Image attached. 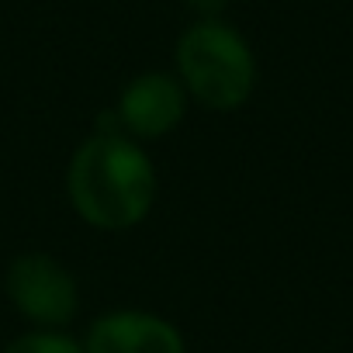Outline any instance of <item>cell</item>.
<instances>
[{
	"label": "cell",
	"instance_id": "cell-1",
	"mask_svg": "<svg viewBox=\"0 0 353 353\" xmlns=\"http://www.w3.org/2000/svg\"><path fill=\"white\" fill-rule=\"evenodd\" d=\"M159 198V170L149 149L121 132H90L66 163V201L97 232H128L149 219Z\"/></svg>",
	"mask_w": 353,
	"mask_h": 353
},
{
	"label": "cell",
	"instance_id": "cell-2",
	"mask_svg": "<svg viewBox=\"0 0 353 353\" xmlns=\"http://www.w3.org/2000/svg\"><path fill=\"white\" fill-rule=\"evenodd\" d=\"M173 73L191 104L212 114L243 111L260 83V63L250 39L225 18L191 21L173 46Z\"/></svg>",
	"mask_w": 353,
	"mask_h": 353
},
{
	"label": "cell",
	"instance_id": "cell-3",
	"mask_svg": "<svg viewBox=\"0 0 353 353\" xmlns=\"http://www.w3.org/2000/svg\"><path fill=\"white\" fill-rule=\"evenodd\" d=\"M4 294L28 329H70L80 319V281L49 250H25L4 270Z\"/></svg>",
	"mask_w": 353,
	"mask_h": 353
},
{
	"label": "cell",
	"instance_id": "cell-4",
	"mask_svg": "<svg viewBox=\"0 0 353 353\" xmlns=\"http://www.w3.org/2000/svg\"><path fill=\"white\" fill-rule=\"evenodd\" d=\"M111 108L118 114L121 132L149 145L156 139L173 135L184 125L191 111V97L173 70H142L118 90V101Z\"/></svg>",
	"mask_w": 353,
	"mask_h": 353
},
{
	"label": "cell",
	"instance_id": "cell-5",
	"mask_svg": "<svg viewBox=\"0 0 353 353\" xmlns=\"http://www.w3.org/2000/svg\"><path fill=\"white\" fill-rule=\"evenodd\" d=\"M83 353H188L173 319L149 308H111L90 319L80 336Z\"/></svg>",
	"mask_w": 353,
	"mask_h": 353
},
{
	"label": "cell",
	"instance_id": "cell-6",
	"mask_svg": "<svg viewBox=\"0 0 353 353\" xmlns=\"http://www.w3.org/2000/svg\"><path fill=\"white\" fill-rule=\"evenodd\" d=\"M0 353H83V346L70 329H25Z\"/></svg>",
	"mask_w": 353,
	"mask_h": 353
},
{
	"label": "cell",
	"instance_id": "cell-7",
	"mask_svg": "<svg viewBox=\"0 0 353 353\" xmlns=\"http://www.w3.org/2000/svg\"><path fill=\"white\" fill-rule=\"evenodd\" d=\"M232 4H236V0H184V8L191 11L194 21H215V18H225Z\"/></svg>",
	"mask_w": 353,
	"mask_h": 353
}]
</instances>
